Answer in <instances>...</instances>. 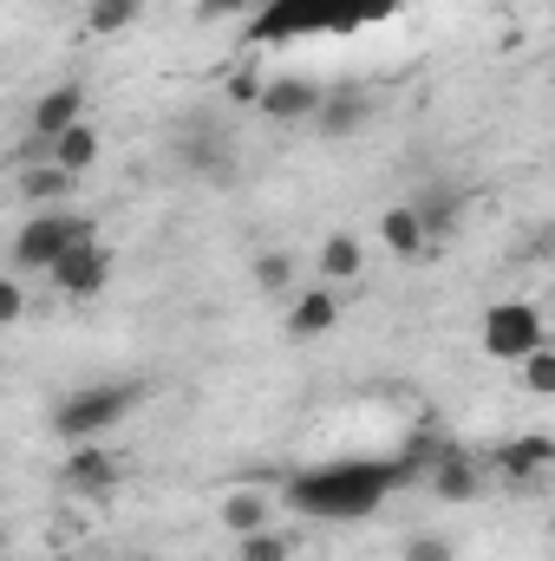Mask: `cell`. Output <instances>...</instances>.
<instances>
[{"label":"cell","instance_id":"obj_1","mask_svg":"<svg viewBox=\"0 0 555 561\" xmlns=\"http://www.w3.org/2000/svg\"><path fill=\"white\" fill-rule=\"evenodd\" d=\"M138 405H144V386H138V379L79 386L72 399H59V405H53V431H59L66 444H92V437H105L112 424H125Z\"/></svg>","mask_w":555,"mask_h":561},{"label":"cell","instance_id":"obj_2","mask_svg":"<svg viewBox=\"0 0 555 561\" xmlns=\"http://www.w3.org/2000/svg\"><path fill=\"white\" fill-rule=\"evenodd\" d=\"M79 242H99V222H92V216H79V209H33V216L20 222L7 262H13L20 275H46V268H53L66 249H79Z\"/></svg>","mask_w":555,"mask_h":561},{"label":"cell","instance_id":"obj_3","mask_svg":"<svg viewBox=\"0 0 555 561\" xmlns=\"http://www.w3.org/2000/svg\"><path fill=\"white\" fill-rule=\"evenodd\" d=\"M406 477V470H386V463H353V470H327V477H301L294 483V503L301 510H320V516H360L386 496V483Z\"/></svg>","mask_w":555,"mask_h":561},{"label":"cell","instance_id":"obj_4","mask_svg":"<svg viewBox=\"0 0 555 561\" xmlns=\"http://www.w3.org/2000/svg\"><path fill=\"white\" fill-rule=\"evenodd\" d=\"M536 346H550V320H543L536 300H497V307L484 313V353H490V359L517 366V359L536 353Z\"/></svg>","mask_w":555,"mask_h":561},{"label":"cell","instance_id":"obj_5","mask_svg":"<svg viewBox=\"0 0 555 561\" xmlns=\"http://www.w3.org/2000/svg\"><path fill=\"white\" fill-rule=\"evenodd\" d=\"M46 275H53V287H59L66 300H92V294L112 287V249H105V242H79V249H66Z\"/></svg>","mask_w":555,"mask_h":561},{"label":"cell","instance_id":"obj_6","mask_svg":"<svg viewBox=\"0 0 555 561\" xmlns=\"http://www.w3.org/2000/svg\"><path fill=\"white\" fill-rule=\"evenodd\" d=\"M118 477H125V457H112L99 437L92 444H72L66 463H59V483L72 496H105V490H118Z\"/></svg>","mask_w":555,"mask_h":561},{"label":"cell","instance_id":"obj_7","mask_svg":"<svg viewBox=\"0 0 555 561\" xmlns=\"http://www.w3.org/2000/svg\"><path fill=\"white\" fill-rule=\"evenodd\" d=\"M320 92H327V85H314V79H301V72H275V79L262 85L256 112H262L269 125H307L314 105H320Z\"/></svg>","mask_w":555,"mask_h":561},{"label":"cell","instance_id":"obj_8","mask_svg":"<svg viewBox=\"0 0 555 561\" xmlns=\"http://www.w3.org/2000/svg\"><path fill=\"white\" fill-rule=\"evenodd\" d=\"M431 496L438 503H477L484 496V477H477V463L457 444H438V457H431Z\"/></svg>","mask_w":555,"mask_h":561},{"label":"cell","instance_id":"obj_9","mask_svg":"<svg viewBox=\"0 0 555 561\" xmlns=\"http://www.w3.org/2000/svg\"><path fill=\"white\" fill-rule=\"evenodd\" d=\"M79 118H86V85H72V79H66V85H53V92H39V99H33V112H26V131L53 144L66 125H79Z\"/></svg>","mask_w":555,"mask_h":561},{"label":"cell","instance_id":"obj_10","mask_svg":"<svg viewBox=\"0 0 555 561\" xmlns=\"http://www.w3.org/2000/svg\"><path fill=\"white\" fill-rule=\"evenodd\" d=\"M366 118H373V99H366L360 85H353V92L340 85V92H320V105H314V118H307V125H314L320 138H353Z\"/></svg>","mask_w":555,"mask_h":561},{"label":"cell","instance_id":"obj_11","mask_svg":"<svg viewBox=\"0 0 555 561\" xmlns=\"http://www.w3.org/2000/svg\"><path fill=\"white\" fill-rule=\"evenodd\" d=\"M333 320H340V294L333 287H307L287 307V333L294 340H320V333H333Z\"/></svg>","mask_w":555,"mask_h":561},{"label":"cell","instance_id":"obj_12","mask_svg":"<svg viewBox=\"0 0 555 561\" xmlns=\"http://www.w3.org/2000/svg\"><path fill=\"white\" fill-rule=\"evenodd\" d=\"M550 463H555V437H550V431H530V437H517V444H503V450H497V470H503V477H517V483H536Z\"/></svg>","mask_w":555,"mask_h":561},{"label":"cell","instance_id":"obj_13","mask_svg":"<svg viewBox=\"0 0 555 561\" xmlns=\"http://www.w3.org/2000/svg\"><path fill=\"white\" fill-rule=\"evenodd\" d=\"M177 150H183V170L203 176V183H229L236 176V157H229V144L216 138V131H190Z\"/></svg>","mask_w":555,"mask_h":561},{"label":"cell","instance_id":"obj_14","mask_svg":"<svg viewBox=\"0 0 555 561\" xmlns=\"http://www.w3.org/2000/svg\"><path fill=\"white\" fill-rule=\"evenodd\" d=\"M412 216H418V229H424V242H451L457 222H464V196L438 183V190H424V196L412 203Z\"/></svg>","mask_w":555,"mask_h":561},{"label":"cell","instance_id":"obj_15","mask_svg":"<svg viewBox=\"0 0 555 561\" xmlns=\"http://www.w3.org/2000/svg\"><path fill=\"white\" fill-rule=\"evenodd\" d=\"M46 163H59V170L79 183V176L99 163V125H86V118H79V125H66V131L53 138V157H46Z\"/></svg>","mask_w":555,"mask_h":561},{"label":"cell","instance_id":"obj_16","mask_svg":"<svg viewBox=\"0 0 555 561\" xmlns=\"http://www.w3.org/2000/svg\"><path fill=\"white\" fill-rule=\"evenodd\" d=\"M366 268V249H360V236H347V229H333L327 242H320V287H340V280H360Z\"/></svg>","mask_w":555,"mask_h":561},{"label":"cell","instance_id":"obj_17","mask_svg":"<svg viewBox=\"0 0 555 561\" xmlns=\"http://www.w3.org/2000/svg\"><path fill=\"white\" fill-rule=\"evenodd\" d=\"M380 242H386L393 255H406V262L431 249V242H424V229H418V216H412V203H393V209L380 216Z\"/></svg>","mask_w":555,"mask_h":561},{"label":"cell","instance_id":"obj_18","mask_svg":"<svg viewBox=\"0 0 555 561\" xmlns=\"http://www.w3.org/2000/svg\"><path fill=\"white\" fill-rule=\"evenodd\" d=\"M223 529H229V536L269 529V496H262V490H229V496H223Z\"/></svg>","mask_w":555,"mask_h":561},{"label":"cell","instance_id":"obj_19","mask_svg":"<svg viewBox=\"0 0 555 561\" xmlns=\"http://www.w3.org/2000/svg\"><path fill=\"white\" fill-rule=\"evenodd\" d=\"M20 196H26L33 209H46V203L72 196V176H66L59 163H33V170H20Z\"/></svg>","mask_w":555,"mask_h":561},{"label":"cell","instance_id":"obj_20","mask_svg":"<svg viewBox=\"0 0 555 561\" xmlns=\"http://www.w3.org/2000/svg\"><path fill=\"white\" fill-rule=\"evenodd\" d=\"M138 13H144V0H86V26H92V33H105V39H112V33H125Z\"/></svg>","mask_w":555,"mask_h":561},{"label":"cell","instance_id":"obj_21","mask_svg":"<svg viewBox=\"0 0 555 561\" xmlns=\"http://www.w3.org/2000/svg\"><path fill=\"white\" fill-rule=\"evenodd\" d=\"M236 561H294V542L281 529H256V536H236Z\"/></svg>","mask_w":555,"mask_h":561},{"label":"cell","instance_id":"obj_22","mask_svg":"<svg viewBox=\"0 0 555 561\" xmlns=\"http://www.w3.org/2000/svg\"><path fill=\"white\" fill-rule=\"evenodd\" d=\"M517 366H523V392H536V399H550V392H555V346L523 353Z\"/></svg>","mask_w":555,"mask_h":561},{"label":"cell","instance_id":"obj_23","mask_svg":"<svg viewBox=\"0 0 555 561\" xmlns=\"http://www.w3.org/2000/svg\"><path fill=\"white\" fill-rule=\"evenodd\" d=\"M249 275H256V287H262V294H281V287L294 280V255L269 249V255H256V268H249Z\"/></svg>","mask_w":555,"mask_h":561},{"label":"cell","instance_id":"obj_24","mask_svg":"<svg viewBox=\"0 0 555 561\" xmlns=\"http://www.w3.org/2000/svg\"><path fill=\"white\" fill-rule=\"evenodd\" d=\"M399 561H457V542L451 536H412Z\"/></svg>","mask_w":555,"mask_h":561},{"label":"cell","instance_id":"obj_25","mask_svg":"<svg viewBox=\"0 0 555 561\" xmlns=\"http://www.w3.org/2000/svg\"><path fill=\"white\" fill-rule=\"evenodd\" d=\"M13 320H26V287L13 275H0V327H13Z\"/></svg>","mask_w":555,"mask_h":561},{"label":"cell","instance_id":"obj_26","mask_svg":"<svg viewBox=\"0 0 555 561\" xmlns=\"http://www.w3.org/2000/svg\"><path fill=\"white\" fill-rule=\"evenodd\" d=\"M262 85H269L262 72H236V79H229L223 92H229V105H256V99H262Z\"/></svg>","mask_w":555,"mask_h":561},{"label":"cell","instance_id":"obj_27","mask_svg":"<svg viewBox=\"0 0 555 561\" xmlns=\"http://www.w3.org/2000/svg\"><path fill=\"white\" fill-rule=\"evenodd\" d=\"M256 0H196V20H229V13H249Z\"/></svg>","mask_w":555,"mask_h":561},{"label":"cell","instance_id":"obj_28","mask_svg":"<svg viewBox=\"0 0 555 561\" xmlns=\"http://www.w3.org/2000/svg\"><path fill=\"white\" fill-rule=\"evenodd\" d=\"M7 542H13V536H7V529H0V561H7Z\"/></svg>","mask_w":555,"mask_h":561},{"label":"cell","instance_id":"obj_29","mask_svg":"<svg viewBox=\"0 0 555 561\" xmlns=\"http://www.w3.org/2000/svg\"><path fill=\"white\" fill-rule=\"evenodd\" d=\"M46 561H59V556H46Z\"/></svg>","mask_w":555,"mask_h":561},{"label":"cell","instance_id":"obj_30","mask_svg":"<svg viewBox=\"0 0 555 561\" xmlns=\"http://www.w3.org/2000/svg\"><path fill=\"white\" fill-rule=\"evenodd\" d=\"M132 561H138V556H132Z\"/></svg>","mask_w":555,"mask_h":561}]
</instances>
